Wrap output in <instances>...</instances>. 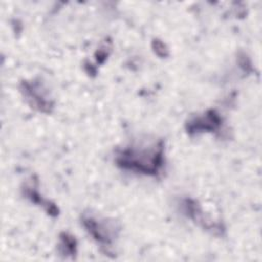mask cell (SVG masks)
I'll return each instance as SVG.
<instances>
[{
  "label": "cell",
  "mask_w": 262,
  "mask_h": 262,
  "mask_svg": "<svg viewBox=\"0 0 262 262\" xmlns=\"http://www.w3.org/2000/svg\"><path fill=\"white\" fill-rule=\"evenodd\" d=\"M220 124V118L214 111H210L205 117L196 118L192 122L189 123L188 129L190 131L198 130H214Z\"/></svg>",
  "instance_id": "cell-2"
},
{
  "label": "cell",
  "mask_w": 262,
  "mask_h": 262,
  "mask_svg": "<svg viewBox=\"0 0 262 262\" xmlns=\"http://www.w3.org/2000/svg\"><path fill=\"white\" fill-rule=\"evenodd\" d=\"M162 157L163 146L160 144L150 154H146L144 150L138 152L135 149H126L118 158V163L124 168L155 174L162 165Z\"/></svg>",
  "instance_id": "cell-1"
}]
</instances>
